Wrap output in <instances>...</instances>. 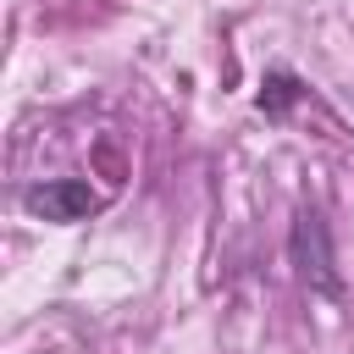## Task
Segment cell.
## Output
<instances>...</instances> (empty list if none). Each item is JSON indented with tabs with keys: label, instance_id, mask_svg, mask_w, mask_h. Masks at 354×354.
Returning a JSON list of instances; mask_svg holds the SVG:
<instances>
[{
	"label": "cell",
	"instance_id": "cell-1",
	"mask_svg": "<svg viewBox=\"0 0 354 354\" xmlns=\"http://www.w3.org/2000/svg\"><path fill=\"white\" fill-rule=\"evenodd\" d=\"M293 266H299V277H304L315 293H337L332 238H326V221H321L315 210H299V216H293Z\"/></svg>",
	"mask_w": 354,
	"mask_h": 354
},
{
	"label": "cell",
	"instance_id": "cell-2",
	"mask_svg": "<svg viewBox=\"0 0 354 354\" xmlns=\"http://www.w3.org/2000/svg\"><path fill=\"white\" fill-rule=\"evenodd\" d=\"M22 205H28L33 216H44V221H83V216L100 210V194H94L88 183H77V177H55V183L22 188Z\"/></svg>",
	"mask_w": 354,
	"mask_h": 354
},
{
	"label": "cell",
	"instance_id": "cell-3",
	"mask_svg": "<svg viewBox=\"0 0 354 354\" xmlns=\"http://www.w3.org/2000/svg\"><path fill=\"white\" fill-rule=\"evenodd\" d=\"M293 94H299V83H293L288 72H271V77H266V94H260V111H271V116H282Z\"/></svg>",
	"mask_w": 354,
	"mask_h": 354
}]
</instances>
